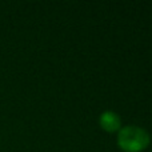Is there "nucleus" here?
I'll list each match as a JSON object with an SVG mask.
<instances>
[{
  "instance_id": "f03ea898",
  "label": "nucleus",
  "mask_w": 152,
  "mask_h": 152,
  "mask_svg": "<svg viewBox=\"0 0 152 152\" xmlns=\"http://www.w3.org/2000/svg\"><path fill=\"white\" fill-rule=\"evenodd\" d=\"M99 123L100 127H102L104 131L107 132H116L121 128V120L120 116L116 112H112V111H105L100 115L99 118Z\"/></svg>"
},
{
  "instance_id": "f257e3e1",
  "label": "nucleus",
  "mask_w": 152,
  "mask_h": 152,
  "mask_svg": "<svg viewBox=\"0 0 152 152\" xmlns=\"http://www.w3.org/2000/svg\"><path fill=\"white\" fill-rule=\"evenodd\" d=\"M150 144L147 131L136 126H127L119 129L118 145L124 152H142Z\"/></svg>"
}]
</instances>
